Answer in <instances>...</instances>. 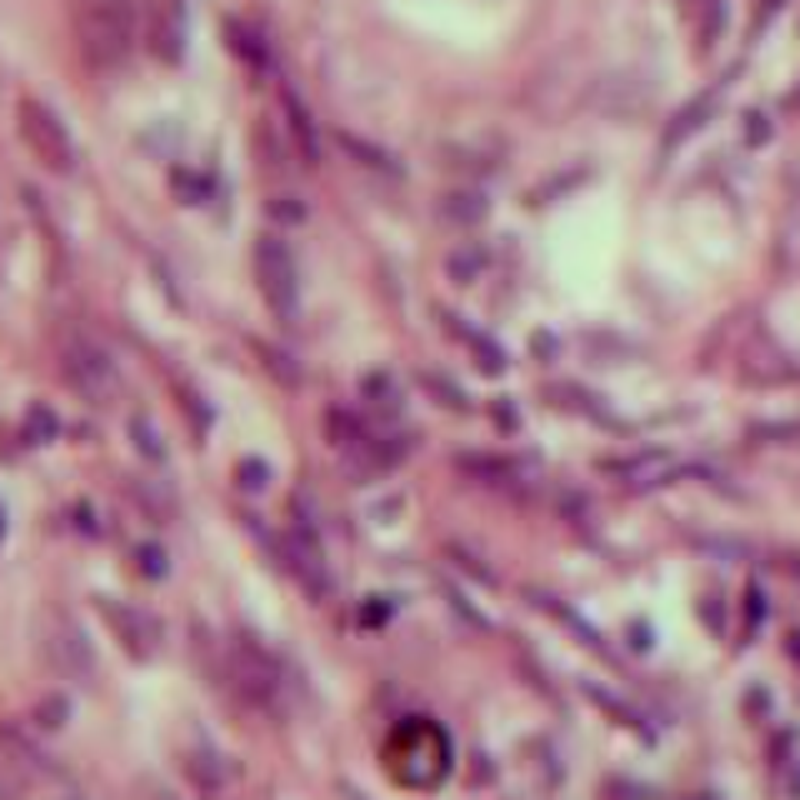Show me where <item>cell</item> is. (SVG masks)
I'll use <instances>...</instances> for the list:
<instances>
[{
	"mask_svg": "<svg viewBox=\"0 0 800 800\" xmlns=\"http://www.w3.org/2000/svg\"><path fill=\"white\" fill-rule=\"evenodd\" d=\"M76 36H80V56L96 70H120L140 36V0H80Z\"/></svg>",
	"mask_w": 800,
	"mask_h": 800,
	"instance_id": "1",
	"label": "cell"
},
{
	"mask_svg": "<svg viewBox=\"0 0 800 800\" xmlns=\"http://www.w3.org/2000/svg\"><path fill=\"white\" fill-rule=\"evenodd\" d=\"M16 126H20L26 150L50 170V176H70V170H76L80 150H76V140H70L66 120H60L46 100H36V96L20 100V106H16Z\"/></svg>",
	"mask_w": 800,
	"mask_h": 800,
	"instance_id": "2",
	"label": "cell"
},
{
	"mask_svg": "<svg viewBox=\"0 0 800 800\" xmlns=\"http://www.w3.org/2000/svg\"><path fill=\"white\" fill-rule=\"evenodd\" d=\"M230 680L256 710H280L286 706V670L266 646H256L250 636L230 640Z\"/></svg>",
	"mask_w": 800,
	"mask_h": 800,
	"instance_id": "3",
	"label": "cell"
},
{
	"mask_svg": "<svg viewBox=\"0 0 800 800\" xmlns=\"http://www.w3.org/2000/svg\"><path fill=\"white\" fill-rule=\"evenodd\" d=\"M60 376H66V386L76 390V396L96 400V406H106V400L120 390L116 360H110V350L90 336H66V346H60Z\"/></svg>",
	"mask_w": 800,
	"mask_h": 800,
	"instance_id": "4",
	"label": "cell"
},
{
	"mask_svg": "<svg viewBox=\"0 0 800 800\" xmlns=\"http://www.w3.org/2000/svg\"><path fill=\"white\" fill-rule=\"evenodd\" d=\"M256 286L266 296L270 316L276 320H296L300 316V270H296V256L280 236H260L256 240Z\"/></svg>",
	"mask_w": 800,
	"mask_h": 800,
	"instance_id": "5",
	"label": "cell"
},
{
	"mask_svg": "<svg viewBox=\"0 0 800 800\" xmlns=\"http://www.w3.org/2000/svg\"><path fill=\"white\" fill-rule=\"evenodd\" d=\"M186 0H146V46L160 66H180L186 60Z\"/></svg>",
	"mask_w": 800,
	"mask_h": 800,
	"instance_id": "6",
	"label": "cell"
},
{
	"mask_svg": "<svg viewBox=\"0 0 800 800\" xmlns=\"http://www.w3.org/2000/svg\"><path fill=\"white\" fill-rule=\"evenodd\" d=\"M280 560H286V570L306 586V596H316V600H326L330 590H336V580H330V570H326V556H320V540H316V530L310 526H300V530H290V536H280Z\"/></svg>",
	"mask_w": 800,
	"mask_h": 800,
	"instance_id": "7",
	"label": "cell"
},
{
	"mask_svg": "<svg viewBox=\"0 0 800 800\" xmlns=\"http://www.w3.org/2000/svg\"><path fill=\"white\" fill-rule=\"evenodd\" d=\"M46 650H50V660H56L66 676H80V680L96 676V650H90L86 630H80L76 620L50 616V640H46Z\"/></svg>",
	"mask_w": 800,
	"mask_h": 800,
	"instance_id": "8",
	"label": "cell"
},
{
	"mask_svg": "<svg viewBox=\"0 0 800 800\" xmlns=\"http://www.w3.org/2000/svg\"><path fill=\"white\" fill-rule=\"evenodd\" d=\"M100 610H106L110 630L120 636V646H126L130 656H136V660H150V656H156V646H160V626L146 616V610L120 606V600H100Z\"/></svg>",
	"mask_w": 800,
	"mask_h": 800,
	"instance_id": "9",
	"label": "cell"
},
{
	"mask_svg": "<svg viewBox=\"0 0 800 800\" xmlns=\"http://www.w3.org/2000/svg\"><path fill=\"white\" fill-rule=\"evenodd\" d=\"M280 106H286V126H290V136H296V150L306 156V166H320V130H316V116L306 110V100L286 86L280 90Z\"/></svg>",
	"mask_w": 800,
	"mask_h": 800,
	"instance_id": "10",
	"label": "cell"
},
{
	"mask_svg": "<svg viewBox=\"0 0 800 800\" xmlns=\"http://www.w3.org/2000/svg\"><path fill=\"white\" fill-rule=\"evenodd\" d=\"M610 476H620L626 486H660V480L676 470V456H666V450H650V456H636V460H616V466H606Z\"/></svg>",
	"mask_w": 800,
	"mask_h": 800,
	"instance_id": "11",
	"label": "cell"
},
{
	"mask_svg": "<svg viewBox=\"0 0 800 800\" xmlns=\"http://www.w3.org/2000/svg\"><path fill=\"white\" fill-rule=\"evenodd\" d=\"M186 770H190V780H196L200 790H220V780H226V760H220V756H216V750H210V746L190 750Z\"/></svg>",
	"mask_w": 800,
	"mask_h": 800,
	"instance_id": "12",
	"label": "cell"
},
{
	"mask_svg": "<svg viewBox=\"0 0 800 800\" xmlns=\"http://www.w3.org/2000/svg\"><path fill=\"white\" fill-rule=\"evenodd\" d=\"M226 36H230V50H236L240 60H250V66H266L270 50L260 46V36L246 26V20H226Z\"/></svg>",
	"mask_w": 800,
	"mask_h": 800,
	"instance_id": "13",
	"label": "cell"
},
{
	"mask_svg": "<svg viewBox=\"0 0 800 800\" xmlns=\"http://www.w3.org/2000/svg\"><path fill=\"white\" fill-rule=\"evenodd\" d=\"M720 90H726V80H720V86H716V90H710V96H700V100H696V106H686V110H680V120H676V130H670V136H666V140H670V146H676V140H686V136H690V130H696V126H700V116H710V110H716V100H720Z\"/></svg>",
	"mask_w": 800,
	"mask_h": 800,
	"instance_id": "14",
	"label": "cell"
},
{
	"mask_svg": "<svg viewBox=\"0 0 800 800\" xmlns=\"http://www.w3.org/2000/svg\"><path fill=\"white\" fill-rule=\"evenodd\" d=\"M66 716H70V700L66 696H50V700H40V706H36V726L40 730H60V726H66Z\"/></svg>",
	"mask_w": 800,
	"mask_h": 800,
	"instance_id": "15",
	"label": "cell"
},
{
	"mask_svg": "<svg viewBox=\"0 0 800 800\" xmlns=\"http://www.w3.org/2000/svg\"><path fill=\"white\" fill-rule=\"evenodd\" d=\"M130 430H136V446L146 450L150 460H166V446H160V436L150 430V420H140V416H136V420H130Z\"/></svg>",
	"mask_w": 800,
	"mask_h": 800,
	"instance_id": "16",
	"label": "cell"
},
{
	"mask_svg": "<svg viewBox=\"0 0 800 800\" xmlns=\"http://www.w3.org/2000/svg\"><path fill=\"white\" fill-rule=\"evenodd\" d=\"M266 480H270V470L260 466V460H246V466H240V486H246V490H260Z\"/></svg>",
	"mask_w": 800,
	"mask_h": 800,
	"instance_id": "17",
	"label": "cell"
},
{
	"mask_svg": "<svg viewBox=\"0 0 800 800\" xmlns=\"http://www.w3.org/2000/svg\"><path fill=\"white\" fill-rule=\"evenodd\" d=\"M140 570H146V576H166V550L140 546Z\"/></svg>",
	"mask_w": 800,
	"mask_h": 800,
	"instance_id": "18",
	"label": "cell"
},
{
	"mask_svg": "<svg viewBox=\"0 0 800 800\" xmlns=\"http://www.w3.org/2000/svg\"><path fill=\"white\" fill-rule=\"evenodd\" d=\"M146 800H176V796H170L166 786H150V796H146Z\"/></svg>",
	"mask_w": 800,
	"mask_h": 800,
	"instance_id": "19",
	"label": "cell"
},
{
	"mask_svg": "<svg viewBox=\"0 0 800 800\" xmlns=\"http://www.w3.org/2000/svg\"><path fill=\"white\" fill-rule=\"evenodd\" d=\"M790 656L800 660V630H790Z\"/></svg>",
	"mask_w": 800,
	"mask_h": 800,
	"instance_id": "20",
	"label": "cell"
},
{
	"mask_svg": "<svg viewBox=\"0 0 800 800\" xmlns=\"http://www.w3.org/2000/svg\"><path fill=\"white\" fill-rule=\"evenodd\" d=\"M0 536H6V516H0Z\"/></svg>",
	"mask_w": 800,
	"mask_h": 800,
	"instance_id": "21",
	"label": "cell"
},
{
	"mask_svg": "<svg viewBox=\"0 0 800 800\" xmlns=\"http://www.w3.org/2000/svg\"><path fill=\"white\" fill-rule=\"evenodd\" d=\"M60 800H80V796H60Z\"/></svg>",
	"mask_w": 800,
	"mask_h": 800,
	"instance_id": "22",
	"label": "cell"
}]
</instances>
